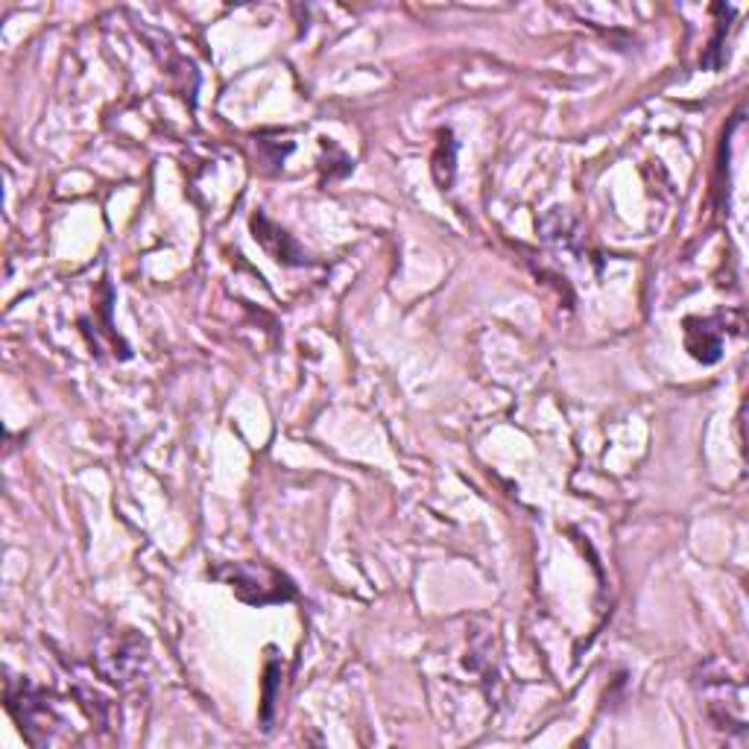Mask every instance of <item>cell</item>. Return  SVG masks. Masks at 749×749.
Wrapping results in <instances>:
<instances>
[{
	"mask_svg": "<svg viewBox=\"0 0 749 749\" xmlns=\"http://www.w3.org/2000/svg\"><path fill=\"white\" fill-rule=\"evenodd\" d=\"M214 574L237 591V598H244L246 589H253L249 603H272V600H285L293 595L290 582L267 565H228L226 571L220 568Z\"/></svg>",
	"mask_w": 749,
	"mask_h": 749,
	"instance_id": "1",
	"label": "cell"
},
{
	"mask_svg": "<svg viewBox=\"0 0 749 749\" xmlns=\"http://www.w3.org/2000/svg\"><path fill=\"white\" fill-rule=\"evenodd\" d=\"M685 325H688V329H685V334H699V340H685V343H688V352L694 354L697 361L715 363L717 357H720V345H724V340H720V334H715L711 322H708V320H688Z\"/></svg>",
	"mask_w": 749,
	"mask_h": 749,
	"instance_id": "2",
	"label": "cell"
}]
</instances>
